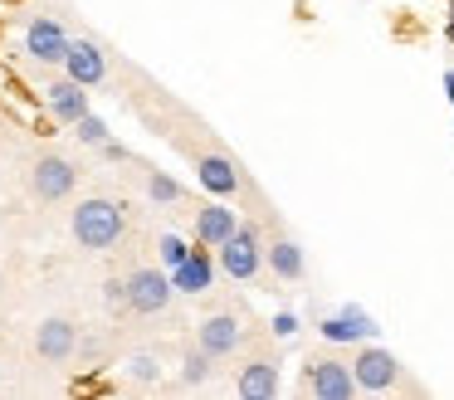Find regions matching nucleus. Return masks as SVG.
Here are the masks:
<instances>
[{
    "label": "nucleus",
    "mask_w": 454,
    "mask_h": 400,
    "mask_svg": "<svg viewBox=\"0 0 454 400\" xmlns=\"http://www.w3.org/2000/svg\"><path fill=\"white\" fill-rule=\"evenodd\" d=\"M317 332H323V341H333V347H347V341H372L381 327L372 322V312H362L356 302H347L342 312H333V318L317 322Z\"/></svg>",
    "instance_id": "nucleus-8"
},
{
    "label": "nucleus",
    "mask_w": 454,
    "mask_h": 400,
    "mask_svg": "<svg viewBox=\"0 0 454 400\" xmlns=\"http://www.w3.org/2000/svg\"><path fill=\"white\" fill-rule=\"evenodd\" d=\"M352 371H356V386H362L366 396H381V390H391L395 380H401V361L386 347H362L352 357Z\"/></svg>",
    "instance_id": "nucleus-6"
},
{
    "label": "nucleus",
    "mask_w": 454,
    "mask_h": 400,
    "mask_svg": "<svg viewBox=\"0 0 454 400\" xmlns=\"http://www.w3.org/2000/svg\"><path fill=\"white\" fill-rule=\"evenodd\" d=\"M196 341L210 351V357H235V351L245 347V327H239L235 312H210V318L196 327Z\"/></svg>",
    "instance_id": "nucleus-9"
},
{
    "label": "nucleus",
    "mask_w": 454,
    "mask_h": 400,
    "mask_svg": "<svg viewBox=\"0 0 454 400\" xmlns=\"http://www.w3.org/2000/svg\"><path fill=\"white\" fill-rule=\"evenodd\" d=\"M147 195H152L157 205H176V200H186V185L171 181L167 171H147Z\"/></svg>",
    "instance_id": "nucleus-19"
},
{
    "label": "nucleus",
    "mask_w": 454,
    "mask_h": 400,
    "mask_svg": "<svg viewBox=\"0 0 454 400\" xmlns=\"http://www.w3.org/2000/svg\"><path fill=\"white\" fill-rule=\"evenodd\" d=\"M74 185H79V166H74L69 156H59V152L35 156V166H30V195H35L40 205H59V200H69Z\"/></svg>",
    "instance_id": "nucleus-3"
},
{
    "label": "nucleus",
    "mask_w": 454,
    "mask_h": 400,
    "mask_svg": "<svg viewBox=\"0 0 454 400\" xmlns=\"http://www.w3.org/2000/svg\"><path fill=\"white\" fill-rule=\"evenodd\" d=\"M215 259H220V273H230L235 283H249L264 269V239H259L254 224H239V230L215 249Z\"/></svg>",
    "instance_id": "nucleus-4"
},
{
    "label": "nucleus",
    "mask_w": 454,
    "mask_h": 400,
    "mask_svg": "<svg viewBox=\"0 0 454 400\" xmlns=\"http://www.w3.org/2000/svg\"><path fill=\"white\" fill-rule=\"evenodd\" d=\"M0 293H5V278H0Z\"/></svg>",
    "instance_id": "nucleus-28"
},
{
    "label": "nucleus",
    "mask_w": 454,
    "mask_h": 400,
    "mask_svg": "<svg viewBox=\"0 0 454 400\" xmlns=\"http://www.w3.org/2000/svg\"><path fill=\"white\" fill-rule=\"evenodd\" d=\"M69 44L74 39L64 35V25L50 15L30 20V29H25V49H30L35 64H64V59H69Z\"/></svg>",
    "instance_id": "nucleus-7"
},
{
    "label": "nucleus",
    "mask_w": 454,
    "mask_h": 400,
    "mask_svg": "<svg viewBox=\"0 0 454 400\" xmlns=\"http://www.w3.org/2000/svg\"><path fill=\"white\" fill-rule=\"evenodd\" d=\"M269 332H274L278 341L298 337V318H294V312H274V322H269Z\"/></svg>",
    "instance_id": "nucleus-24"
},
{
    "label": "nucleus",
    "mask_w": 454,
    "mask_h": 400,
    "mask_svg": "<svg viewBox=\"0 0 454 400\" xmlns=\"http://www.w3.org/2000/svg\"><path fill=\"white\" fill-rule=\"evenodd\" d=\"M35 351H40L44 361H69L74 351H79V327H74L69 318L40 322V332H35Z\"/></svg>",
    "instance_id": "nucleus-14"
},
{
    "label": "nucleus",
    "mask_w": 454,
    "mask_h": 400,
    "mask_svg": "<svg viewBox=\"0 0 454 400\" xmlns=\"http://www.w3.org/2000/svg\"><path fill=\"white\" fill-rule=\"evenodd\" d=\"M98 152H103V156H108V161H128V152H122V146H118V142H113V137H108V142H103V146H98Z\"/></svg>",
    "instance_id": "nucleus-25"
},
{
    "label": "nucleus",
    "mask_w": 454,
    "mask_h": 400,
    "mask_svg": "<svg viewBox=\"0 0 454 400\" xmlns=\"http://www.w3.org/2000/svg\"><path fill=\"white\" fill-rule=\"evenodd\" d=\"M64 74L79 78L83 88H98L103 78H108V59H103V49L93 44V39H74L69 59H64Z\"/></svg>",
    "instance_id": "nucleus-13"
},
{
    "label": "nucleus",
    "mask_w": 454,
    "mask_h": 400,
    "mask_svg": "<svg viewBox=\"0 0 454 400\" xmlns=\"http://www.w3.org/2000/svg\"><path fill=\"white\" fill-rule=\"evenodd\" d=\"M444 35H450V44H454V5H450V29H444Z\"/></svg>",
    "instance_id": "nucleus-27"
},
{
    "label": "nucleus",
    "mask_w": 454,
    "mask_h": 400,
    "mask_svg": "<svg viewBox=\"0 0 454 400\" xmlns=\"http://www.w3.org/2000/svg\"><path fill=\"white\" fill-rule=\"evenodd\" d=\"M210 361H215V357L196 341V347L186 351V361H181V380H186V386H206V380H210Z\"/></svg>",
    "instance_id": "nucleus-18"
},
{
    "label": "nucleus",
    "mask_w": 454,
    "mask_h": 400,
    "mask_svg": "<svg viewBox=\"0 0 454 400\" xmlns=\"http://www.w3.org/2000/svg\"><path fill=\"white\" fill-rule=\"evenodd\" d=\"M171 298H176L171 273H161V269H132L128 273V308L137 312V318H157V312H167Z\"/></svg>",
    "instance_id": "nucleus-5"
},
{
    "label": "nucleus",
    "mask_w": 454,
    "mask_h": 400,
    "mask_svg": "<svg viewBox=\"0 0 454 400\" xmlns=\"http://www.w3.org/2000/svg\"><path fill=\"white\" fill-rule=\"evenodd\" d=\"M157 249H161V259H167V269H181V263L191 259V244L181 239V234H161Z\"/></svg>",
    "instance_id": "nucleus-20"
},
{
    "label": "nucleus",
    "mask_w": 454,
    "mask_h": 400,
    "mask_svg": "<svg viewBox=\"0 0 454 400\" xmlns=\"http://www.w3.org/2000/svg\"><path fill=\"white\" fill-rule=\"evenodd\" d=\"M235 390L245 400H274L278 396V361L274 357H249L245 366H239Z\"/></svg>",
    "instance_id": "nucleus-12"
},
{
    "label": "nucleus",
    "mask_w": 454,
    "mask_h": 400,
    "mask_svg": "<svg viewBox=\"0 0 454 400\" xmlns=\"http://www.w3.org/2000/svg\"><path fill=\"white\" fill-rule=\"evenodd\" d=\"M44 103H50V117L54 122H64V127H74L83 113H89V93H83V83L79 78H54L50 88H44Z\"/></svg>",
    "instance_id": "nucleus-10"
},
{
    "label": "nucleus",
    "mask_w": 454,
    "mask_h": 400,
    "mask_svg": "<svg viewBox=\"0 0 454 400\" xmlns=\"http://www.w3.org/2000/svg\"><path fill=\"white\" fill-rule=\"evenodd\" d=\"M69 230H74V239H79V249L103 254L128 234V205L113 200V195H89V200L74 205Z\"/></svg>",
    "instance_id": "nucleus-1"
},
{
    "label": "nucleus",
    "mask_w": 454,
    "mask_h": 400,
    "mask_svg": "<svg viewBox=\"0 0 454 400\" xmlns=\"http://www.w3.org/2000/svg\"><path fill=\"white\" fill-rule=\"evenodd\" d=\"M103 302H108V308H128V278H108V283H103Z\"/></svg>",
    "instance_id": "nucleus-23"
},
{
    "label": "nucleus",
    "mask_w": 454,
    "mask_h": 400,
    "mask_svg": "<svg viewBox=\"0 0 454 400\" xmlns=\"http://www.w3.org/2000/svg\"><path fill=\"white\" fill-rule=\"evenodd\" d=\"M74 127H79V142L83 146H103V142H108V122H103V117H93V113H83Z\"/></svg>",
    "instance_id": "nucleus-21"
},
{
    "label": "nucleus",
    "mask_w": 454,
    "mask_h": 400,
    "mask_svg": "<svg viewBox=\"0 0 454 400\" xmlns=\"http://www.w3.org/2000/svg\"><path fill=\"white\" fill-rule=\"evenodd\" d=\"M215 263H220V259H210L206 244H200V249H191V259L181 263V269H171L176 293H206L210 283H215Z\"/></svg>",
    "instance_id": "nucleus-16"
},
{
    "label": "nucleus",
    "mask_w": 454,
    "mask_h": 400,
    "mask_svg": "<svg viewBox=\"0 0 454 400\" xmlns=\"http://www.w3.org/2000/svg\"><path fill=\"white\" fill-rule=\"evenodd\" d=\"M264 263L274 269V278H284V283H298V278H303V249H298L294 239L264 244Z\"/></svg>",
    "instance_id": "nucleus-17"
},
{
    "label": "nucleus",
    "mask_w": 454,
    "mask_h": 400,
    "mask_svg": "<svg viewBox=\"0 0 454 400\" xmlns=\"http://www.w3.org/2000/svg\"><path fill=\"white\" fill-rule=\"evenodd\" d=\"M444 98H450V107H454V68L444 74Z\"/></svg>",
    "instance_id": "nucleus-26"
},
{
    "label": "nucleus",
    "mask_w": 454,
    "mask_h": 400,
    "mask_svg": "<svg viewBox=\"0 0 454 400\" xmlns=\"http://www.w3.org/2000/svg\"><path fill=\"white\" fill-rule=\"evenodd\" d=\"M235 230H239V220H235V210H230L220 195L196 210V244H206V249H220V244H225Z\"/></svg>",
    "instance_id": "nucleus-11"
},
{
    "label": "nucleus",
    "mask_w": 454,
    "mask_h": 400,
    "mask_svg": "<svg viewBox=\"0 0 454 400\" xmlns=\"http://www.w3.org/2000/svg\"><path fill=\"white\" fill-rule=\"evenodd\" d=\"M196 181L206 185L210 195H220V200L239 191V171H235V161H230V156H215V152H200V156H196Z\"/></svg>",
    "instance_id": "nucleus-15"
},
{
    "label": "nucleus",
    "mask_w": 454,
    "mask_h": 400,
    "mask_svg": "<svg viewBox=\"0 0 454 400\" xmlns=\"http://www.w3.org/2000/svg\"><path fill=\"white\" fill-rule=\"evenodd\" d=\"M303 390L317 400H352L356 390V371L352 361H337V357H308L303 361Z\"/></svg>",
    "instance_id": "nucleus-2"
},
{
    "label": "nucleus",
    "mask_w": 454,
    "mask_h": 400,
    "mask_svg": "<svg viewBox=\"0 0 454 400\" xmlns=\"http://www.w3.org/2000/svg\"><path fill=\"white\" fill-rule=\"evenodd\" d=\"M128 376L137 380V386H152V380L161 376V366H157V357H147V351H142V357H132L128 361Z\"/></svg>",
    "instance_id": "nucleus-22"
}]
</instances>
